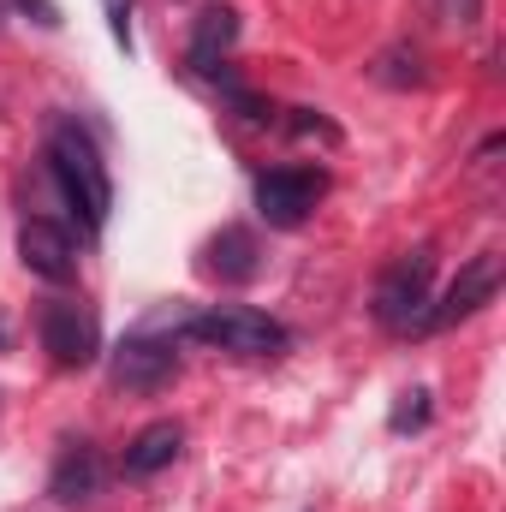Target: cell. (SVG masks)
I'll return each mask as SVG.
<instances>
[{
  "label": "cell",
  "instance_id": "obj_1",
  "mask_svg": "<svg viewBox=\"0 0 506 512\" xmlns=\"http://www.w3.org/2000/svg\"><path fill=\"white\" fill-rule=\"evenodd\" d=\"M48 167H54L60 191L72 197V209H84L90 227H102L108 209H114V179H108V161L96 155L90 131L72 126V120H60V126L48 131Z\"/></svg>",
  "mask_w": 506,
  "mask_h": 512
},
{
  "label": "cell",
  "instance_id": "obj_2",
  "mask_svg": "<svg viewBox=\"0 0 506 512\" xmlns=\"http://www.w3.org/2000/svg\"><path fill=\"white\" fill-rule=\"evenodd\" d=\"M429 280H435V256L429 251H411L399 256V262H387L376 280V322L387 334H417V328H429Z\"/></svg>",
  "mask_w": 506,
  "mask_h": 512
},
{
  "label": "cell",
  "instance_id": "obj_3",
  "mask_svg": "<svg viewBox=\"0 0 506 512\" xmlns=\"http://www.w3.org/2000/svg\"><path fill=\"white\" fill-rule=\"evenodd\" d=\"M185 340L215 346V352H239V358H274L286 346V328L251 304H215V310L185 322Z\"/></svg>",
  "mask_w": 506,
  "mask_h": 512
},
{
  "label": "cell",
  "instance_id": "obj_4",
  "mask_svg": "<svg viewBox=\"0 0 506 512\" xmlns=\"http://www.w3.org/2000/svg\"><path fill=\"white\" fill-rule=\"evenodd\" d=\"M42 352L60 364V370H84V364H96V352H102V322H96V310L84 304V298H54V304H42Z\"/></svg>",
  "mask_w": 506,
  "mask_h": 512
},
{
  "label": "cell",
  "instance_id": "obj_5",
  "mask_svg": "<svg viewBox=\"0 0 506 512\" xmlns=\"http://www.w3.org/2000/svg\"><path fill=\"white\" fill-rule=\"evenodd\" d=\"M322 185L328 179L316 167H274V173L256 179V209H262L268 227H304V215L316 209Z\"/></svg>",
  "mask_w": 506,
  "mask_h": 512
},
{
  "label": "cell",
  "instance_id": "obj_6",
  "mask_svg": "<svg viewBox=\"0 0 506 512\" xmlns=\"http://www.w3.org/2000/svg\"><path fill=\"white\" fill-rule=\"evenodd\" d=\"M179 376V352L173 340H155V334H126L120 352H114V387L126 393H155Z\"/></svg>",
  "mask_w": 506,
  "mask_h": 512
},
{
  "label": "cell",
  "instance_id": "obj_7",
  "mask_svg": "<svg viewBox=\"0 0 506 512\" xmlns=\"http://www.w3.org/2000/svg\"><path fill=\"white\" fill-rule=\"evenodd\" d=\"M501 274H506V262L495 251H483V256H471L465 268H459V280L447 286V298L429 310V328H453V322H465V316H477L495 292H501Z\"/></svg>",
  "mask_w": 506,
  "mask_h": 512
},
{
  "label": "cell",
  "instance_id": "obj_8",
  "mask_svg": "<svg viewBox=\"0 0 506 512\" xmlns=\"http://www.w3.org/2000/svg\"><path fill=\"white\" fill-rule=\"evenodd\" d=\"M18 262H24L30 274H42V280L66 286V280L78 274V245H72V233H66L60 221H24V227H18Z\"/></svg>",
  "mask_w": 506,
  "mask_h": 512
},
{
  "label": "cell",
  "instance_id": "obj_9",
  "mask_svg": "<svg viewBox=\"0 0 506 512\" xmlns=\"http://www.w3.org/2000/svg\"><path fill=\"white\" fill-rule=\"evenodd\" d=\"M96 489H102V459H96V447H90V441H72V447L54 459L48 495H54L60 507H84Z\"/></svg>",
  "mask_w": 506,
  "mask_h": 512
},
{
  "label": "cell",
  "instance_id": "obj_10",
  "mask_svg": "<svg viewBox=\"0 0 506 512\" xmlns=\"http://www.w3.org/2000/svg\"><path fill=\"white\" fill-rule=\"evenodd\" d=\"M179 447H185V429L173 423V417H161V423H149V429H137L126 447V477H155V471H167L173 459H179Z\"/></svg>",
  "mask_w": 506,
  "mask_h": 512
},
{
  "label": "cell",
  "instance_id": "obj_11",
  "mask_svg": "<svg viewBox=\"0 0 506 512\" xmlns=\"http://www.w3.org/2000/svg\"><path fill=\"white\" fill-rule=\"evenodd\" d=\"M203 268L215 274V280H227V286H245V280H256V239L245 233V227H221L209 245H203Z\"/></svg>",
  "mask_w": 506,
  "mask_h": 512
},
{
  "label": "cell",
  "instance_id": "obj_12",
  "mask_svg": "<svg viewBox=\"0 0 506 512\" xmlns=\"http://www.w3.org/2000/svg\"><path fill=\"white\" fill-rule=\"evenodd\" d=\"M233 42H239V12L233 6H209L197 18V36H191V66L203 78H221V60H227Z\"/></svg>",
  "mask_w": 506,
  "mask_h": 512
},
{
  "label": "cell",
  "instance_id": "obj_13",
  "mask_svg": "<svg viewBox=\"0 0 506 512\" xmlns=\"http://www.w3.org/2000/svg\"><path fill=\"white\" fill-rule=\"evenodd\" d=\"M376 78H381V84H393V90H405V84H423L429 72H423V54L399 42V48H387V54H381Z\"/></svg>",
  "mask_w": 506,
  "mask_h": 512
},
{
  "label": "cell",
  "instance_id": "obj_14",
  "mask_svg": "<svg viewBox=\"0 0 506 512\" xmlns=\"http://www.w3.org/2000/svg\"><path fill=\"white\" fill-rule=\"evenodd\" d=\"M393 435H405V429H423L429 423V387H411V393H399V405H393Z\"/></svg>",
  "mask_w": 506,
  "mask_h": 512
},
{
  "label": "cell",
  "instance_id": "obj_15",
  "mask_svg": "<svg viewBox=\"0 0 506 512\" xmlns=\"http://www.w3.org/2000/svg\"><path fill=\"white\" fill-rule=\"evenodd\" d=\"M102 12H108L114 42H120V48H131V0H102Z\"/></svg>",
  "mask_w": 506,
  "mask_h": 512
},
{
  "label": "cell",
  "instance_id": "obj_16",
  "mask_svg": "<svg viewBox=\"0 0 506 512\" xmlns=\"http://www.w3.org/2000/svg\"><path fill=\"white\" fill-rule=\"evenodd\" d=\"M292 131H298V137H328V143H334V137H340V131L328 126V120H322V114H310V108H298V120H292Z\"/></svg>",
  "mask_w": 506,
  "mask_h": 512
},
{
  "label": "cell",
  "instance_id": "obj_17",
  "mask_svg": "<svg viewBox=\"0 0 506 512\" xmlns=\"http://www.w3.org/2000/svg\"><path fill=\"white\" fill-rule=\"evenodd\" d=\"M12 6H18V12H30V18H36V24H48V30L60 24V6H54V0H12Z\"/></svg>",
  "mask_w": 506,
  "mask_h": 512
},
{
  "label": "cell",
  "instance_id": "obj_18",
  "mask_svg": "<svg viewBox=\"0 0 506 512\" xmlns=\"http://www.w3.org/2000/svg\"><path fill=\"white\" fill-rule=\"evenodd\" d=\"M441 12H447L453 24H477V18H483V0H441Z\"/></svg>",
  "mask_w": 506,
  "mask_h": 512
}]
</instances>
